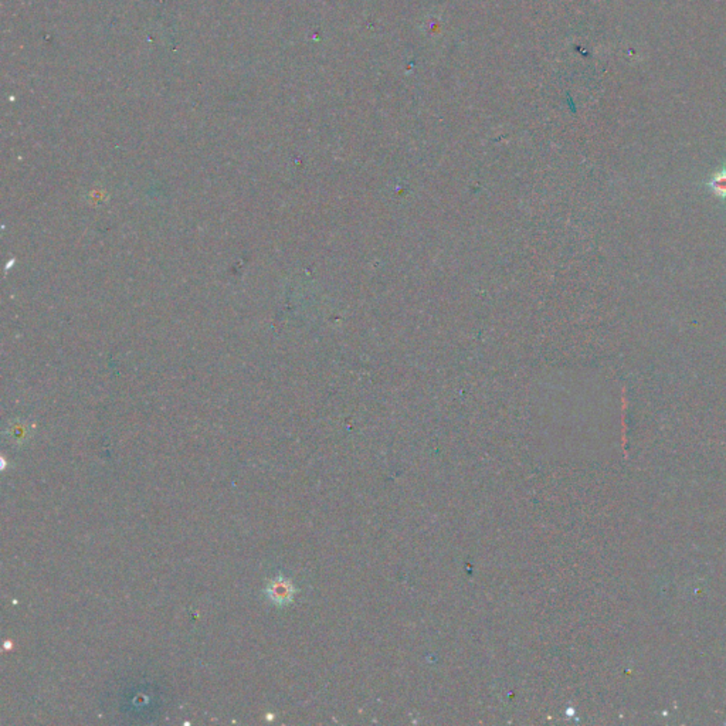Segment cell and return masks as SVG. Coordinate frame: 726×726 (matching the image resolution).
Here are the masks:
<instances>
[{"instance_id":"1","label":"cell","mask_w":726,"mask_h":726,"mask_svg":"<svg viewBox=\"0 0 726 726\" xmlns=\"http://www.w3.org/2000/svg\"><path fill=\"white\" fill-rule=\"evenodd\" d=\"M267 597L277 606H284L292 602L295 595L294 585L285 579V578H276L270 581V583L266 588Z\"/></svg>"},{"instance_id":"2","label":"cell","mask_w":726,"mask_h":726,"mask_svg":"<svg viewBox=\"0 0 726 726\" xmlns=\"http://www.w3.org/2000/svg\"><path fill=\"white\" fill-rule=\"evenodd\" d=\"M713 186L716 188V190H720L722 193H726V176H720L715 181Z\"/></svg>"}]
</instances>
